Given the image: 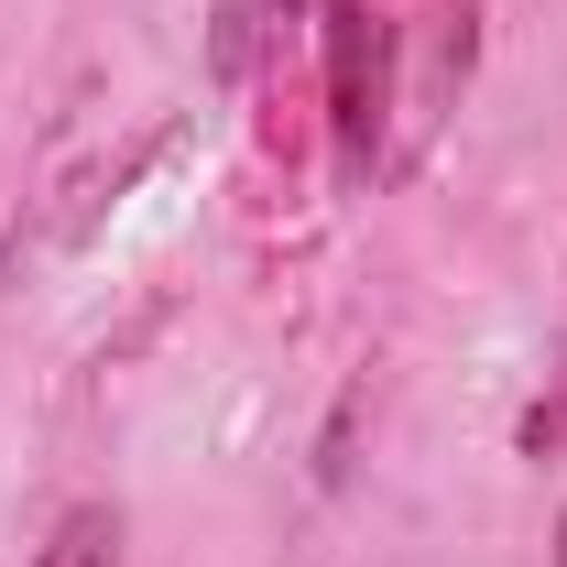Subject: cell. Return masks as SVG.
<instances>
[{
  "label": "cell",
  "mask_w": 567,
  "mask_h": 567,
  "mask_svg": "<svg viewBox=\"0 0 567 567\" xmlns=\"http://www.w3.org/2000/svg\"><path fill=\"white\" fill-rule=\"evenodd\" d=\"M317 66H328L339 186H371L393 164V110H404V22H393V0H317Z\"/></svg>",
  "instance_id": "cell-1"
},
{
  "label": "cell",
  "mask_w": 567,
  "mask_h": 567,
  "mask_svg": "<svg viewBox=\"0 0 567 567\" xmlns=\"http://www.w3.org/2000/svg\"><path fill=\"white\" fill-rule=\"evenodd\" d=\"M295 11H317V0H208V76L218 87H251V66L284 44Z\"/></svg>",
  "instance_id": "cell-2"
},
{
  "label": "cell",
  "mask_w": 567,
  "mask_h": 567,
  "mask_svg": "<svg viewBox=\"0 0 567 567\" xmlns=\"http://www.w3.org/2000/svg\"><path fill=\"white\" fill-rule=\"evenodd\" d=\"M33 567H132V524H121L110 502H66V513L44 524Z\"/></svg>",
  "instance_id": "cell-3"
},
{
  "label": "cell",
  "mask_w": 567,
  "mask_h": 567,
  "mask_svg": "<svg viewBox=\"0 0 567 567\" xmlns=\"http://www.w3.org/2000/svg\"><path fill=\"white\" fill-rule=\"evenodd\" d=\"M513 458H535V470H567V339L546 350V382H535V404L513 415Z\"/></svg>",
  "instance_id": "cell-4"
},
{
  "label": "cell",
  "mask_w": 567,
  "mask_h": 567,
  "mask_svg": "<svg viewBox=\"0 0 567 567\" xmlns=\"http://www.w3.org/2000/svg\"><path fill=\"white\" fill-rule=\"evenodd\" d=\"M546 567H567V513H557V546H546Z\"/></svg>",
  "instance_id": "cell-5"
}]
</instances>
